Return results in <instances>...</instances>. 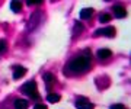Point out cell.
I'll list each match as a JSON object with an SVG mask.
<instances>
[{
  "label": "cell",
  "instance_id": "cell-1",
  "mask_svg": "<svg viewBox=\"0 0 131 109\" xmlns=\"http://www.w3.org/2000/svg\"><path fill=\"white\" fill-rule=\"evenodd\" d=\"M90 67V61L88 57H77L74 58L73 61H70L67 64V68L70 70V73L73 74H82V73H86Z\"/></svg>",
  "mask_w": 131,
  "mask_h": 109
},
{
  "label": "cell",
  "instance_id": "cell-2",
  "mask_svg": "<svg viewBox=\"0 0 131 109\" xmlns=\"http://www.w3.org/2000/svg\"><path fill=\"white\" fill-rule=\"evenodd\" d=\"M20 92H22L24 95L32 98V99H37V100L39 99V95H38V92H37V83H35L34 80L25 83V84L20 87Z\"/></svg>",
  "mask_w": 131,
  "mask_h": 109
},
{
  "label": "cell",
  "instance_id": "cell-3",
  "mask_svg": "<svg viewBox=\"0 0 131 109\" xmlns=\"http://www.w3.org/2000/svg\"><path fill=\"white\" fill-rule=\"evenodd\" d=\"M95 37H108V38H114L115 37V28L114 26H108L103 29L95 31Z\"/></svg>",
  "mask_w": 131,
  "mask_h": 109
},
{
  "label": "cell",
  "instance_id": "cell-4",
  "mask_svg": "<svg viewBox=\"0 0 131 109\" xmlns=\"http://www.w3.org/2000/svg\"><path fill=\"white\" fill-rule=\"evenodd\" d=\"M76 108L77 109H93V103L89 102V99H86V98H77Z\"/></svg>",
  "mask_w": 131,
  "mask_h": 109
},
{
  "label": "cell",
  "instance_id": "cell-5",
  "mask_svg": "<svg viewBox=\"0 0 131 109\" xmlns=\"http://www.w3.org/2000/svg\"><path fill=\"white\" fill-rule=\"evenodd\" d=\"M111 55H112V51H111V50H108V48H101V50H98V52H96V57H98L101 61L109 60Z\"/></svg>",
  "mask_w": 131,
  "mask_h": 109
},
{
  "label": "cell",
  "instance_id": "cell-6",
  "mask_svg": "<svg viewBox=\"0 0 131 109\" xmlns=\"http://www.w3.org/2000/svg\"><path fill=\"white\" fill-rule=\"evenodd\" d=\"M114 15H115V18H118V19L125 18V16H127L125 7H124V6H121V5H115V6H114Z\"/></svg>",
  "mask_w": 131,
  "mask_h": 109
},
{
  "label": "cell",
  "instance_id": "cell-7",
  "mask_svg": "<svg viewBox=\"0 0 131 109\" xmlns=\"http://www.w3.org/2000/svg\"><path fill=\"white\" fill-rule=\"evenodd\" d=\"M25 73H26V68L22 66H15L13 67V79L15 80H18L20 79L22 76H25Z\"/></svg>",
  "mask_w": 131,
  "mask_h": 109
},
{
  "label": "cell",
  "instance_id": "cell-8",
  "mask_svg": "<svg viewBox=\"0 0 131 109\" xmlns=\"http://www.w3.org/2000/svg\"><path fill=\"white\" fill-rule=\"evenodd\" d=\"M93 15V9L92 7H84L83 10H80V19H89L90 16Z\"/></svg>",
  "mask_w": 131,
  "mask_h": 109
},
{
  "label": "cell",
  "instance_id": "cell-9",
  "mask_svg": "<svg viewBox=\"0 0 131 109\" xmlns=\"http://www.w3.org/2000/svg\"><path fill=\"white\" fill-rule=\"evenodd\" d=\"M29 103L25 99H16L15 100V109H28Z\"/></svg>",
  "mask_w": 131,
  "mask_h": 109
},
{
  "label": "cell",
  "instance_id": "cell-10",
  "mask_svg": "<svg viewBox=\"0 0 131 109\" xmlns=\"http://www.w3.org/2000/svg\"><path fill=\"white\" fill-rule=\"evenodd\" d=\"M47 100L50 103H57L60 102V95H56V93H48L47 95Z\"/></svg>",
  "mask_w": 131,
  "mask_h": 109
},
{
  "label": "cell",
  "instance_id": "cell-11",
  "mask_svg": "<svg viewBox=\"0 0 131 109\" xmlns=\"http://www.w3.org/2000/svg\"><path fill=\"white\" fill-rule=\"evenodd\" d=\"M10 9L13 10L15 13H19L20 9H22V3H20V2H12V3H10Z\"/></svg>",
  "mask_w": 131,
  "mask_h": 109
},
{
  "label": "cell",
  "instance_id": "cell-12",
  "mask_svg": "<svg viewBox=\"0 0 131 109\" xmlns=\"http://www.w3.org/2000/svg\"><path fill=\"white\" fill-rule=\"evenodd\" d=\"M42 77H44V81H45L47 84H51V83H54V76H52L51 73H45Z\"/></svg>",
  "mask_w": 131,
  "mask_h": 109
},
{
  "label": "cell",
  "instance_id": "cell-13",
  "mask_svg": "<svg viewBox=\"0 0 131 109\" xmlns=\"http://www.w3.org/2000/svg\"><path fill=\"white\" fill-rule=\"evenodd\" d=\"M111 20V15L109 13H102L99 16V22H102V23H108Z\"/></svg>",
  "mask_w": 131,
  "mask_h": 109
},
{
  "label": "cell",
  "instance_id": "cell-14",
  "mask_svg": "<svg viewBox=\"0 0 131 109\" xmlns=\"http://www.w3.org/2000/svg\"><path fill=\"white\" fill-rule=\"evenodd\" d=\"M6 50H7V42H6L5 39H0V54L5 52Z\"/></svg>",
  "mask_w": 131,
  "mask_h": 109
},
{
  "label": "cell",
  "instance_id": "cell-15",
  "mask_svg": "<svg viewBox=\"0 0 131 109\" xmlns=\"http://www.w3.org/2000/svg\"><path fill=\"white\" fill-rule=\"evenodd\" d=\"M109 109H125V106H124V105H121V103H115V105H112Z\"/></svg>",
  "mask_w": 131,
  "mask_h": 109
},
{
  "label": "cell",
  "instance_id": "cell-16",
  "mask_svg": "<svg viewBox=\"0 0 131 109\" xmlns=\"http://www.w3.org/2000/svg\"><path fill=\"white\" fill-rule=\"evenodd\" d=\"M34 109H47V106L44 103H37L35 106H34Z\"/></svg>",
  "mask_w": 131,
  "mask_h": 109
},
{
  "label": "cell",
  "instance_id": "cell-17",
  "mask_svg": "<svg viewBox=\"0 0 131 109\" xmlns=\"http://www.w3.org/2000/svg\"><path fill=\"white\" fill-rule=\"evenodd\" d=\"M28 6H37V5H41V2H26Z\"/></svg>",
  "mask_w": 131,
  "mask_h": 109
},
{
  "label": "cell",
  "instance_id": "cell-18",
  "mask_svg": "<svg viewBox=\"0 0 131 109\" xmlns=\"http://www.w3.org/2000/svg\"><path fill=\"white\" fill-rule=\"evenodd\" d=\"M79 31H83V26H80L79 23H76V29H74V32H76V33H79Z\"/></svg>",
  "mask_w": 131,
  "mask_h": 109
}]
</instances>
